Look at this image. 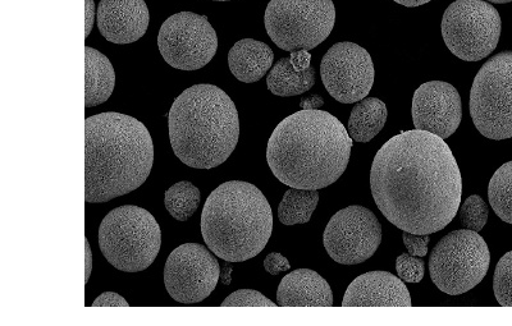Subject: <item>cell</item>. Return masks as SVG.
Masks as SVG:
<instances>
[{"label": "cell", "instance_id": "cell-26", "mask_svg": "<svg viewBox=\"0 0 512 326\" xmlns=\"http://www.w3.org/2000/svg\"><path fill=\"white\" fill-rule=\"evenodd\" d=\"M493 291L501 306L512 307V251L498 261L493 277Z\"/></svg>", "mask_w": 512, "mask_h": 326}, {"label": "cell", "instance_id": "cell-9", "mask_svg": "<svg viewBox=\"0 0 512 326\" xmlns=\"http://www.w3.org/2000/svg\"><path fill=\"white\" fill-rule=\"evenodd\" d=\"M470 116L491 140L512 137V52H502L480 68L470 91Z\"/></svg>", "mask_w": 512, "mask_h": 326}, {"label": "cell", "instance_id": "cell-36", "mask_svg": "<svg viewBox=\"0 0 512 326\" xmlns=\"http://www.w3.org/2000/svg\"><path fill=\"white\" fill-rule=\"evenodd\" d=\"M86 246V277L85 282L88 283L91 275V268H93V255H91V249L88 238H85Z\"/></svg>", "mask_w": 512, "mask_h": 326}, {"label": "cell", "instance_id": "cell-33", "mask_svg": "<svg viewBox=\"0 0 512 326\" xmlns=\"http://www.w3.org/2000/svg\"><path fill=\"white\" fill-rule=\"evenodd\" d=\"M290 59L295 70L301 72L308 70L310 67L312 54H310L309 50L306 49L295 50V52H291Z\"/></svg>", "mask_w": 512, "mask_h": 326}, {"label": "cell", "instance_id": "cell-2", "mask_svg": "<svg viewBox=\"0 0 512 326\" xmlns=\"http://www.w3.org/2000/svg\"><path fill=\"white\" fill-rule=\"evenodd\" d=\"M351 149L349 132L335 116L303 109L283 119L273 131L267 162L283 185L320 190L345 173Z\"/></svg>", "mask_w": 512, "mask_h": 326}, {"label": "cell", "instance_id": "cell-22", "mask_svg": "<svg viewBox=\"0 0 512 326\" xmlns=\"http://www.w3.org/2000/svg\"><path fill=\"white\" fill-rule=\"evenodd\" d=\"M315 84V70L312 66L305 71H296L290 58H282L267 77L268 90L272 94L287 98L306 93Z\"/></svg>", "mask_w": 512, "mask_h": 326}, {"label": "cell", "instance_id": "cell-1", "mask_svg": "<svg viewBox=\"0 0 512 326\" xmlns=\"http://www.w3.org/2000/svg\"><path fill=\"white\" fill-rule=\"evenodd\" d=\"M370 190L388 222L422 236L440 232L454 220L463 179L445 140L427 131H406L379 149Z\"/></svg>", "mask_w": 512, "mask_h": 326}, {"label": "cell", "instance_id": "cell-18", "mask_svg": "<svg viewBox=\"0 0 512 326\" xmlns=\"http://www.w3.org/2000/svg\"><path fill=\"white\" fill-rule=\"evenodd\" d=\"M277 301L282 307H331L333 293L327 280L317 272L299 269L282 279Z\"/></svg>", "mask_w": 512, "mask_h": 326}, {"label": "cell", "instance_id": "cell-4", "mask_svg": "<svg viewBox=\"0 0 512 326\" xmlns=\"http://www.w3.org/2000/svg\"><path fill=\"white\" fill-rule=\"evenodd\" d=\"M168 125L175 155L195 169L219 167L239 142L236 105L214 85L191 86L178 96L169 110Z\"/></svg>", "mask_w": 512, "mask_h": 326}, {"label": "cell", "instance_id": "cell-31", "mask_svg": "<svg viewBox=\"0 0 512 326\" xmlns=\"http://www.w3.org/2000/svg\"><path fill=\"white\" fill-rule=\"evenodd\" d=\"M264 269L265 272L278 275L282 272H287V270L291 269L290 263L285 256L278 254V252H272L264 260Z\"/></svg>", "mask_w": 512, "mask_h": 326}, {"label": "cell", "instance_id": "cell-35", "mask_svg": "<svg viewBox=\"0 0 512 326\" xmlns=\"http://www.w3.org/2000/svg\"><path fill=\"white\" fill-rule=\"evenodd\" d=\"M323 104L324 100L317 95L309 96V98L301 100V107H303L304 110H315L322 107Z\"/></svg>", "mask_w": 512, "mask_h": 326}, {"label": "cell", "instance_id": "cell-21", "mask_svg": "<svg viewBox=\"0 0 512 326\" xmlns=\"http://www.w3.org/2000/svg\"><path fill=\"white\" fill-rule=\"evenodd\" d=\"M386 121V104L377 98H365L352 109L347 132L354 141L369 142L383 130Z\"/></svg>", "mask_w": 512, "mask_h": 326}, {"label": "cell", "instance_id": "cell-19", "mask_svg": "<svg viewBox=\"0 0 512 326\" xmlns=\"http://www.w3.org/2000/svg\"><path fill=\"white\" fill-rule=\"evenodd\" d=\"M274 61L269 45L254 39L237 41L228 53V66L232 75L245 84L262 80L271 70Z\"/></svg>", "mask_w": 512, "mask_h": 326}, {"label": "cell", "instance_id": "cell-8", "mask_svg": "<svg viewBox=\"0 0 512 326\" xmlns=\"http://www.w3.org/2000/svg\"><path fill=\"white\" fill-rule=\"evenodd\" d=\"M491 254L478 232L461 229L443 237L429 259V273L440 291L463 295L486 277Z\"/></svg>", "mask_w": 512, "mask_h": 326}, {"label": "cell", "instance_id": "cell-25", "mask_svg": "<svg viewBox=\"0 0 512 326\" xmlns=\"http://www.w3.org/2000/svg\"><path fill=\"white\" fill-rule=\"evenodd\" d=\"M164 196H166L164 204H166L168 213L178 222H187L199 208L200 191L191 182L176 183L168 188Z\"/></svg>", "mask_w": 512, "mask_h": 326}, {"label": "cell", "instance_id": "cell-11", "mask_svg": "<svg viewBox=\"0 0 512 326\" xmlns=\"http://www.w3.org/2000/svg\"><path fill=\"white\" fill-rule=\"evenodd\" d=\"M158 47L169 66L196 71L207 66L216 55L218 36L207 16L180 12L160 27Z\"/></svg>", "mask_w": 512, "mask_h": 326}, {"label": "cell", "instance_id": "cell-16", "mask_svg": "<svg viewBox=\"0 0 512 326\" xmlns=\"http://www.w3.org/2000/svg\"><path fill=\"white\" fill-rule=\"evenodd\" d=\"M96 15L100 34L109 43L132 44L148 31L150 16L145 0H102Z\"/></svg>", "mask_w": 512, "mask_h": 326}, {"label": "cell", "instance_id": "cell-32", "mask_svg": "<svg viewBox=\"0 0 512 326\" xmlns=\"http://www.w3.org/2000/svg\"><path fill=\"white\" fill-rule=\"evenodd\" d=\"M128 303L125 298L114 292H105L102 296L96 298L93 302V307H128Z\"/></svg>", "mask_w": 512, "mask_h": 326}, {"label": "cell", "instance_id": "cell-24", "mask_svg": "<svg viewBox=\"0 0 512 326\" xmlns=\"http://www.w3.org/2000/svg\"><path fill=\"white\" fill-rule=\"evenodd\" d=\"M488 197L497 217L512 224V162L502 165L493 174L488 186Z\"/></svg>", "mask_w": 512, "mask_h": 326}, {"label": "cell", "instance_id": "cell-38", "mask_svg": "<svg viewBox=\"0 0 512 326\" xmlns=\"http://www.w3.org/2000/svg\"><path fill=\"white\" fill-rule=\"evenodd\" d=\"M231 272L232 268L231 266H226V270H224L222 282L224 284H230L231 283Z\"/></svg>", "mask_w": 512, "mask_h": 326}, {"label": "cell", "instance_id": "cell-34", "mask_svg": "<svg viewBox=\"0 0 512 326\" xmlns=\"http://www.w3.org/2000/svg\"><path fill=\"white\" fill-rule=\"evenodd\" d=\"M86 7V17H85V36L88 38V36L91 34V31H93L94 21H95V3L94 0H86L85 3Z\"/></svg>", "mask_w": 512, "mask_h": 326}, {"label": "cell", "instance_id": "cell-40", "mask_svg": "<svg viewBox=\"0 0 512 326\" xmlns=\"http://www.w3.org/2000/svg\"><path fill=\"white\" fill-rule=\"evenodd\" d=\"M214 2H231V0H214Z\"/></svg>", "mask_w": 512, "mask_h": 326}, {"label": "cell", "instance_id": "cell-27", "mask_svg": "<svg viewBox=\"0 0 512 326\" xmlns=\"http://www.w3.org/2000/svg\"><path fill=\"white\" fill-rule=\"evenodd\" d=\"M488 206L482 197L470 196L460 209V222L470 231L480 232L486 226L488 220Z\"/></svg>", "mask_w": 512, "mask_h": 326}, {"label": "cell", "instance_id": "cell-20", "mask_svg": "<svg viewBox=\"0 0 512 326\" xmlns=\"http://www.w3.org/2000/svg\"><path fill=\"white\" fill-rule=\"evenodd\" d=\"M116 72L103 53L85 48V107H98L113 94Z\"/></svg>", "mask_w": 512, "mask_h": 326}, {"label": "cell", "instance_id": "cell-37", "mask_svg": "<svg viewBox=\"0 0 512 326\" xmlns=\"http://www.w3.org/2000/svg\"><path fill=\"white\" fill-rule=\"evenodd\" d=\"M393 2L405 7H419L423 6V4L432 2V0H393Z\"/></svg>", "mask_w": 512, "mask_h": 326}, {"label": "cell", "instance_id": "cell-15", "mask_svg": "<svg viewBox=\"0 0 512 326\" xmlns=\"http://www.w3.org/2000/svg\"><path fill=\"white\" fill-rule=\"evenodd\" d=\"M411 114L416 130L446 140L454 135L463 118L459 91L447 82H427L415 91Z\"/></svg>", "mask_w": 512, "mask_h": 326}, {"label": "cell", "instance_id": "cell-14", "mask_svg": "<svg viewBox=\"0 0 512 326\" xmlns=\"http://www.w3.org/2000/svg\"><path fill=\"white\" fill-rule=\"evenodd\" d=\"M320 76L333 99L342 104H355L367 98L376 72L367 50L344 41L333 45L324 55Z\"/></svg>", "mask_w": 512, "mask_h": 326}, {"label": "cell", "instance_id": "cell-23", "mask_svg": "<svg viewBox=\"0 0 512 326\" xmlns=\"http://www.w3.org/2000/svg\"><path fill=\"white\" fill-rule=\"evenodd\" d=\"M319 202L318 190L290 188L278 206V218L285 226L305 224L312 219Z\"/></svg>", "mask_w": 512, "mask_h": 326}, {"label": "cell", "instance_id": "cell-13", "mask_svg": "<svg viewBox=\"0 0 512 326\" xmlns=\"http://www.w3.org/2000/svg\"><path fill=\"white\" fill-rule=\"evenodd\" d=\"M221 278L218 260L203 245L185 243L169 255L164 284L173 300L181 303L204 301Z\"/></svg>", "mask_w": 512, "mask_h": 326}, {"label": "cell", "instance_id": "cell-12", "mask_svg": "<svg viewBox=\"0 0 512 326\" xmlns=\"http://www.w3.org/2000/svg\"><path fill=\"white\" fill-rule=\"evenodd\" d=\"M382 236L376 215L363 206L354 205L333 215L324 231L323 242L336 263L356 265L376 254Z\"/></svg>", "mask_w": 512, "mask_h": 326}, {"label": "cell", "instance_id": "cell-39", "mask_svg": "<svg viewBox=\"0 0 512 326\" xmlns=\"http://www.w3.org/2000/svg\"><path fill=\"white\" fill-rule=\"evenodd\" d=\"M488 2L496 3V4H505V3H511L512 0H488Z\"/></svg>", "mask_w": 512, "mask_h": 326}, {"label": "cell", "instance_id": "cell-6", "mask_svg": "<svg viewBox=\"0 0 512 326\" xmlns=\"http://www.w3.org/2000/svg\"><path fill=\"white\" fill-rule=\"evenodd\" d=\"M162 232L148 210L126 205L111 211L99 228V246L113 268L144 272L157 259Z\"/></svg>", "mask_w": 512, "mask_h": 326}, {"label": "cell", "instance_id": "cell-17", "mask_svg": "<svg viewBox=\"0 0 512 326\" xmlns=\"http://www.w3.org/2000/svg\"><path fill=\"white\" fill-rule=\"evenodd\" d=\"M408 287L387 272L360 275L347 288L342 307H410Z\"/></svg>", "mask_w": 512, "mask_h": 326}, {"label": "cell", "instance_id": "cell-30", "mask_svg": "<svg viewBox=\"0 0 512 326\" xmlns=\"http://www.w3.org/2000/svg\"><path fill=\"white\" fill-rule=\"evenodd\" d=\"M406 249L409 250L411 256L424 257L428 254V243L431 241L429 234H413L409 232L402 233Z\"/></svg>", "mask_w": 512, "mask_h": 326}, {"label": "cell", "instance_id": "cell-28", "mask_svg": "<svg viewBox=\"0 0 512 326\" xmlns=\"http://www.w3.org/2000/svg\"><path fill=\"white\" fill-rule=\"evenodd\" d=\"M276 303L253 289H240L222 302V307H276Z\"/></svg>", "mask_w": 512, "mask_h": 326}, {"label": "cell", "instance_id": "cell-10", "mask_svg": "<svg viewBox=\"0 0 512 326\" xmlns=\"http://www.w3.org/2000/svg\"><path fill=\"white\" fill-rule=\"evenodd\" d=\"M501 17L484 0H456L442 18L443 40L450 52L466 62H478L495 52Z\"/></svg>", "mask_w": 512, "mask_h": 326}, {"label": "cell", "instance_id": "cell-3", "mask_svg": "<svg viewBox=\"0 0 512 326\" xmlns=\"http://www.w3.org/2000/svg\"><path fill=\"white\" fill-rule=\"evenodd\" d=\"M154 145L144 123L126 114L102 113L85 122V200L125 196L152 172Z\"/></svg>", "mask_w": 512, "mask_h": 326}, {"label": "cell", "instance_id": "cell-7", "mask_svg": "<svg viewBox=\"0 0 512 326\" xmlns=\"http://www.w3.org/2000/svg\"><path fill=\"white\" fill-rule=\"evenodd\" d=\"M335 22L333 0H271L264 16L269 38L286 52L317 48Z\"/></svg>", "mask_w": 512, "mask_h": 326}, {"label": "cell", "instance_id": "cell-29", "mask_svg": "<svg viewBox=\"0 0 512 326\" xmlns=\"http://www.w3.org/2000/svg\"><path fill=\"white\" fill-rule=\"evenodd\" d=\"M396 270L405 283H419L424 278V261L418 256L402 254L397 257Z\"/></svg>", "mask_w": 512, "mask_h": 326}, {"label": "cell", "instance_id": "cell-5", "mask_svg": "<svg viewBox=\"0 0 512 326\" xmlns=\"http://www.w3.org/2000/svg\"><path fill=\"white\" fill-rule=\"evenodd\" d=\"M272 231L271 205L251 183H223L205 202L201 234L209 250L228 263H242L258 256Z\"/></svg>", "mask_w": 512, "mask_h": 326}]
</instances>
